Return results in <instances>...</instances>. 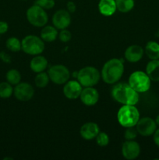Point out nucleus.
Here are the masks:
<instances>
[{
    "instance_id": "obj_1",
    "label": "nucleus",
    "mask_w": 159,
    "mask_h": 160,
    "mask_svg": "<svg viewBox=\"0 0 159 160\" xmlns=\"http://www.w3.org/2000/svg\"><path fill=\"white\" fill-rule=\"evenodd\" d=\"M112 98L123 105H133L135 106L139 102V93L132 88L129 84L118 83L112 89Z\"/></svg>"
},
{
    "instance_id": "obj_2",
    "label": "nucleus",
    "mask_w": 159,
    "mask_h": 160,
    "mask_svg": "<svg viewBox=\"0 0 159 160\" xmlns=\"http://www.w3.org/2000/svg\"><path fill=\"white\" fill-rule=\"evenodd\" d=\"M124 73V65L121 59L113 58L104 64L101 77L106 84H114L121 79Z\"/></svg>"
},
{
    "instance_id": "obj_3",
    "label": "nucleus",
    "mask_w": 159,
    "mask_h": 160,
    "mask_svg": "<svg viewBox=\"0 0 159 160\" xmlns=\"http://www.w3.org/2000/svg\"><path fill=\"white\" fill-rule=\"evenodd\" d=\"M117 120L123 128L135 127L140 120V112L133 105H123L118 109Z\"/></svg>"
},
{
    "instance_id": "obj_4",
    "label": "nucleus",
    "mask_w": 159,
    "mask_h": 160,
    "mask_svg": "<svg viewBox=\"0 0 159 160\" xmlns=\"http://www.w3.org/2000/svg\"><path fill=\"white\" fill-rule=\"evenodd\" d=\"M101 73L94 67H85L77 72L76 79L83 87H94L100 81Z\"/></svg>"
},
{
    "instance_id": "obj_5",
    "label": "nucleus",
    "mask_w": 159,
    "mask_h": 160,
    "mask_svg": "<svg viewBox=\"0 0 159 160\" xmlns=\"http://www.w3.org/2000/svg\"><path fill=\"white\" fill-rule=\"evenodd\" d=\"M21 50L26 54L37 56L41 54L45 50V42L41 38L30 34L26 35L21 41Z\"/></svg>"
},
{
    "instance_id": "obj_6",
    "label": "nucleus",
    "mask_w": 159,
    "mask_h": 160,
    "mask_svg": "<svg viewBox=\"0 0 159 160\" xmlns=\"http://www.w3.org/2000/svg\"><path fill=\"white\" fill-rule=\"evenodd\" d=\"M151 81L146 72L134 71L129 78V84L138 93H144L151 88Z\"/></svg>"
},
{
    "instance_id": "obj_7",
    "label": "nucleus",
    "mask_w": 159,
    "mask_h": 160,
    "mask_svg": "<svg viewBox=\"0 0 159 160\" xmlns=\"http://www.w3.org/2000/svg\"><path fill=\"white\" fill-rule=\"evenodd\" d=\"M26 19L31 25L37 28L45 26L48 21V16L45 9L37 5L31 6L26 10Z\"/></svg>"
},
{
    "instance_id": "obj_8",
    "label": "nucleus",
    "mask_w": 159,
    "mask_h": 160,
    "mask_svg": "<svg viewBox=\"0 0 159 160\" xmlns=\"http://www.w3.org/2000/svg\"><path fill=\"white\" fill-rule=\"evenodd\" d=\"M48 74L50 81L58 85L65 84L70 78V73L69 69L62 64L53 65L48 69Z\"/></svg>"
},
{
    "instance_id": "obj_9",
    "label": "nucleus",
    "mask_w": 159,
    "mask_h": 160,
    "mask_svg": "<svg viewBox=\"0 0 159 160\" xmlns=\"http://www.w3.org/2000/svg\"><path fill=\"white\" fill-rule=\"evenodd\" d=\"M137 132L143 137H150L153 135L154 131L157 130V123L154 119L149 117L140 118L136 125Z\"/></svg>"
},
{
    "instance_id": "obj_10",
    "label": "nucleus",
    "mask_w": 159,
    "mask_h": 160,
    "mask_svg": "<svg viewBox=\"0 0 159 160\" xmlns=\"http://www.w3.org/2000/svg\"><path fill=\"white\" fill-rule=\"evenodd\" d=\"M13 94L17 100L26 102L31 100L34 95V89L27 82H20L13 88Z\"/></svg>"
},
{
    "instance_id": "obj_11",
    "label": "nucleus",
    "mask_w": 159,
    "mask_h": 160,
    "mask_svg": "<svg viewBox=\"0 0 159 160\" xmlns=\"http://www.w3.org/2000/svg\"><path fill=\"white\" fill-rule=\"evenodd\" d=\"M70 23H71V16L68 10L59 9L53 14V26L55 27L57 29H65L70 26Z\"/></svg>"
},
{
    "instance_id": "obj_12",
    "label": "nucleus",
    "mask_w": 159,
    "mask_h": 160,
    "mask_svg": "<svg viewBox=\"0 0 159 160\" xmlns=\"http://www.w3.org/2000/svg\"><path fill=\"white\" fill-rule=\"evenodd\" d=\"M140 153V146L134 140H127L123 144L122 155L126 159L133 160L137 159Z\"/></svg>"
},
{
    "instance_id": "obj_13",
    "label": "nucleus",
    "mask_w": 159,
    "mask_h": 160,
    "mask_svg": "<svg viewBox=\"0 0 159 160\" xmlns=\"http://www.w3.org/2000/svg\"><path fill=\"white\" fill-rule=\"evenodd\" d=\"M83 86L78 81H68L64 84L63 94L68 99H77L82 92Z\"/></svg>"
},
{
    "instance_id": "obj_14",
    "label": "nucleus",
    "mask_w": 159,
    "mask_h": 160,
    "mask_svg": "<svg viewBox=\"0 0 159 160\" xmlns=\"http://www.w3.org/2000/svg\"><path fill=\"white\" fill-rule=\"evenodd\" d=\"M80 98L85 106H92L96 105L99 100V93L94 87H86L82 90Z\"/></svg>"
},
{
    "instance_id": "obj_15",
    "label": "nucleus",
    "mask_w": 159,
    "mask_h": 160,
    "mask_svg": "<svg viewBox=\"0 0 159 160\" xmlns=\"http://www.w3.org/2000/svg\"><path fill=\"white\" fill-rule=\"evenodd\" d=\"M144 50L140 45H132L125 51V58L129 62H137L143 58Z\"/></svg>"
},
{
    "instance_id": "obj_16",
    "label": "nucleus",
    "mask_w": 159,
    "mask_h": 160,
    "mask_svg": "<svg viewBox=\"0 0 159 160\" xmlns=\"http://www.w3.org/2000/svg\"><path fill=\"white\" fill-rule=\"evenodd\" d=\"M99 132V126L94 122H88V123H84L81 127L80 131L81 137L85 140H92L95 138Z\"/></svg>"
},
{
    "instance_id": "obj_17",
    "label": "nucleus",
    "mask_w": 159,
    "mask_h": 160,
    "mask_svg": "<svg viewBox=\"0 0 159 160\" xmlns=\"http://www.w3.org/2000/svg\"><path fill=\"white\" fill-rule=\"evenodd\" d=\"M98 9L100 13L104 17L113 15L117 10L115 0H100L98 3Z\"/></svg>"
},
{
    "instance_id": "obj_18",
    "label": "nucleus",
    "mask_w": 159,
    "mask_h": 160,
    "mask_svg": "<svg viewBox=\"0 0 159 160\" xmlns=\"http://www.w3.org/2000/svg\"><path fill=\"white\" fill-rule=\"evenodd\" d=\"M48 60L46 58L41 55H37L31 59L30 62V67L34 73H41L45 71L48 67Z\"/></svg>"
},
{
    "instance_id": "obj_19",
    "label": "nucleus",
    "mask_w": 159,
    "mask_h": 160,
    "mask_svg": "<svg viewBox=\"0 0 159 160\" xmlns=\"http://www.w3.org/2000/svg\"><path fill=\"white\" fill-rule=\"evenodd\" d=\"M146 73L151 81L154 82L159 81V59H151L147 64Z\"/></svg>"
},
{
    "instance_id": "obj_20",
    "label": "nucleus",
    "mask_w": 159,
    "mask_h": 160,
    "mask_svg": "<svg viewBox=\"0 0 159 160\" xmlns=\"http://www.w3.org/2000/svg\"><path fill=\"white\" fill-rule=\"evenodd\" d=\"M59 35V32L55 27L50 26H44L43 28L41 31V38L44 42H52L57 38Z\"/></svg>"
},
{
    "instance_id": "obj_21",
    "label": "nucleus",
    "mask_w": 159,
    "mask_h": 160,
    "mask_svg": "<svg viewBox=\"0 0 159 160\" xmlns=\"http://www.w3.org/2000/svg\"><path fill=\"white\" fill-rule=\"evenodd\" d=\"M145 53L150 59H159V44L154 41H150L145 46Z\"/></svg>"
},
{
    "instance_id": "obj_22",
    "label": "nucleus",
    "mask_w": 159,
    "mask_h": 160,
    "mask_svg": "<svg viewBox=\"0 0 159 160\" xmlns=\"http://www.w3.org/2000/svg\"><path fill=\"white\" fill-rule=\"evenodd\" d=\"M116 8L119 12L126 13L132 10L135 5L134 0H115Z\"/></svg>"
},
{
    "instance_id": "obj_23",
    "label": "nucleus",
    "mask_w": 159,
    "mask_h": 160,
    "mask_svg": "<svg viewBox=\"0 0 159 160\" xmlns=\"http://www.w3.org/2000/svg\"><path fill=\"white\" fill-rule=\"evenodd\" d=\"M6 78L7 82H9L10 84L17 85L21 81V74L19 70L16 69H11L6 73Z\"/></svg>"
},
{
    "instance_id": "obj_24",
    "label": "nucleus",
    "mask_w": 159,
    "mask_h": 160,
    "mask_svg": "<svg viewBox=\"0 0 159 160\" xmlns=\"http://www.w3.org/2000/svg\"><path fill=\"white\" fill-rule=\"evenodd\" d=\"M50 81L49 76H48V73L45 72H41V73H37L36 75L35 79H34V83H35L36 86L40 88H44L47 87Z\"/></svg>"
},
{
    "instance_id": "obj_25",
    "label": "nucleus",
    "mask_w": 159,
    "mask_h": 160,
    "mask_svg": "<svg viewBox=\"0 0 159 160\" xmlns=\"http://www.w3.org/2000/svg\"><path fill=\"white\" fill-rule=\"evenodd\" d=\"M6 46L9 51L13 52H17L20 51L22 48L21 42L16 37H11L6 40Z\"/></svg>"
},
{
    "instance_id": "obj_26",
    "label": "nucleus",
    "mask_w": 159,
    "mask_h": 160,
    "mask_svg": "<svg viewBox=\"0 0 159 160\" xmlns=\"http://www.w3.org/2000/svg\"><path fill=\"white\" fill-rule=\"evenodd\" d=\"M13 94V88L9 82L0 83V98H9Z\"/></svg>"
},
{
    "instance_id": "obj_27",
    "label": "nucleus",
    "mask_w": 159,
    "mask_h": 160,
    "mask_svg": "<svg viewBox=\"0 0 159 160\" xmlns=\"http://www.w3.org/2000/svg\"><path fill=\"white\" fill-rule=\"evenodd\" d=\"M96 143L101 147L107 146L109 143L108 135L104 132H99L96 137Z\"/></svg>"
},
{
    "instance_id": "obj_28",
    "label": "nucleus",
    "mask_w": 159,
    "mask_h": 160,
    "mask_svg": "<svg viewBox=\"0 0 159 160\" xmlns=\"http://www.w3.org/2000/svg\"><path fill=\"white\" fill-rule=\"evenodd\" d=\"M35 4L45 9H51L55 6V0H36Z\"/></svg>"
},
{
    "instance_id": "obj_29",
    "label": "nucleus",
    "mask_w": 159,
    "mask_h": 160,
    "mask_svg": "<svg viewBox=\"0 0 159 160\" xmlns=\"http://www.w3.org/2000/svg\"><path fill=\"white\" fill-rule=\"evenodd\" d=\"M137 128H134V127H130V128H126V130L124 132V137L126 140H134L137 137Z\"/></svg>"
},
{
    "instance_id": "obj_30",
    "label": "nucleus",
    "mask_w": 159,
    "mask_h": 160,
    "mask_svg": "<svg viewBox=\"0 0 159 160\" xmlns=\"http://www.w3.org/2000/svg\"><path fill=\"white\" fill-rule=\"evenodd\" d=\"M59 40L62 42H64V43H66V42H69L72 38V34L70 31L65 28V29L60 30V32L59 33Z\"/></svg>"
},
{
    "instance_id": "obj_31",
    "label": "nucleus",
    "mask_w": 159,
    "mask_h": 160,
    "mask_svg": "<svg viewBox=\"0 0 159 160\" xmlns=\"http://www.w3.org/2000/svg\"><path fill=\"white\" fill-rule=\"evenodd\" d=\"M0 59H2V61L6 63H10L11 62V56H9V54H8L7 52L4 51L0 52Z\"/></svg>"
},
{
    "instance_id": "obj_32",
    "label": "nucleus",
    "mask_w": 159,
    "mask_h": 160,
    "mask_svg": "<svg viewBox=\"0 0 159 160\" xmlns=\"http://www.w3.org/2000/svg\"><path fill=\"white\" fill-rule=\"evenodd\" d=\"M9 30V25L6 21H0V34L6 33Z\"/></svg>"
},
{
    "instance_id": "obj_33",
    "label": "nucleus",
    "mask_w": 159,
    "mask_h": 160,
    "mask_svg": "<svg viewBox=\"0 0 159 160\" xmlns=\"http://www.w3.org/2000/svg\"><path fill=\"white\" fill-rule=\"evenodd\" d=\"M66 7H67V10H68L70 12H74L76 9V4L72 1H70L67 2Z\"/></svg>"
},
{
    "instance_id": "obj_34",
    "label": "nucleus",
    "mask_w": 159,
    "mask_h": 160,
    "mask_svg": "<svg viewBox=\"0 0 159 160\" xmlns=\"http://www.w3.org/2000/svg\"><path fill=\"white\" fill-rule=\"evenodd\" d=\"M153 140H154V144L159 147V128L154 131V134H153Z\"/></svg>"
},
{
    "instance_id": "obj_35",
    "label": "nucleus",
    "mask_w": 159,
    "mask_h": 160,
    "mask_svg": "<svg viewBox=\"0 0 159 160\" xmlns=\"http://www.w3.org/2000/svg\"><path fill=\"white\" fill-rule=\"evenodd\" d=\"M155 122H156V123H157V126H159V115H157V117H156V118H155Z\"/></svg>"
},
{
    "instance_id": "obj_36",
    "label": "nucleus",
    "mask_w": 159,
    "mask_h": 160,
    "mask_svg": "<svg viewBox=\"0 0 159 160\" xmlns=\"http://www.w3.org/2000/svg\"><path fill=\"white\" fill-rule=\"evenodd\" d=\"M22 1H26V0H22Z\"/></svg>"
}]
</instances>
